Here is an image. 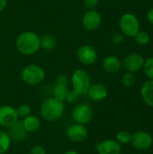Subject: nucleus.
<instances>
[{
    "label": "nucleus",
    "instance_id": "1",
    "mask_svg": "<svg viewBox=\"0 0 153 154\" xmlns=\"http://www.w3.org/2000/svg\"><path fill=\"white\" fill-rule=\"evenodd\" d=\"M65 111V105L57 98L49 97L42 101L40 106V114L47 122H55L60 119Z\"/></svg>",
    "mask_w": 153,
    "mask_h": 154
},
{
    "label": "nucleus",
    "instance_id": "2",
    "mask_svg": "<svg viewBox=\"0 0 153 154\" xmlns=\"http://www.w3.org/2000/svg\"><path fill=\"white\" fill-rule=\"evenodd\" d=\"M15 45L20 53L32 55L41 48V38L33 32H23L18 35Z\"/></svg>",
    "mask_w": 153,
    "mask_h": 154
},
{
    "label": "nucleus",
    "instance_id": "3",
    "mask_svg": "<svg viewBox=\"0 0 153 154\" xmlns=\"http://www.w3.org/2000/svg\"><path fill=\"white\" fill-rule=\"evenodd\" d=\"M73 90L79 96H86L91 86V79L88 73L82 69H76L71 77Z\"/></svg>",
    "mask_w": 153,
    "mask_h": 154
},
{
    "label": "nucleus",
    "instance_id": "4",
    "mask_svg": "<svg viewBox=\"0 0 153 154\" xmlns=\"http://www.w3.org/2000/svg\"><path fill=\"white\" fill-rule=\"evenodd\" d=\"M45 78V72L43 69L36 64H31L26 67L22 71V79L24 83L35 86L41 84Z\"/></svg>",
    "mask_w": 153,
    "mask_h": 154
},
{
    "label": "nucleus",
    "instance_id": "5",
    "mask_svg": "<svg viewBox=\"0 0 153 154\" xmlns=\"http://www.w3.org/2000/svg\"><path fill=\"white\" fill-rule=\"evenodd\" d=\"M119 25L123 34L127 37H134L140 31L139 21L137 17L131 13L124 14L121 17Z\"/></svg>",
    "mask_w": 153,
    "mask_h": 154
},
{
    "label": "nucleus",
    "instance_id": "6",
    "mask_svg": "<svg viewBox=\"0 0 153 154\" xmlns=\"http://www.w3.org/2000/svg\"><path fill=\"white\" fill-rule=\"evenodd\" d=\"M93 116H94L93 108L89 105L85 103L76 106L71 113V116L75 121V123L83 125L89 124L93 118Z\"/></svg>",
    "mask_w": 153,
    "mask_h": 154
},
{
    "label": "nucleus",
    "instance_id": "7",
    "mask_svg": "<svg viewBox=\"0 0 153 154\" xmlns=\"http://www.w3.org/2000/svg\"><path fill=\"white\" fill-rule=\"evenodd\" d=\"M131 143L133 147L138 151H146L151 147L153 139L151 135L147 132L139 131L132 134Z\"/></svg>",
    "mask_w": 153,
    "mask_h": 154
},
{
    "label": "nucleus",
    "instance_id": "8",
    "mask_svg": "<svg viewBox=\"0 0 153 154\" xmlns=\"http://www.w3.org/2000/svg\"><path fill=\"white\" fill-rule=\"evenodd\" d=\"M88 135V131L87 127L83 125L73 124L70 125L66 130L67 138L73 143H81L87 139Z\"/></svg>",
    "mask_w": 153,
    "mask_h": 154
},
{
    "label": "nucleus",
    "instance_id": "9",
    "mask_svg": "<svg viewBox=\"0 0 153 154\" xmlns=\"http://www.w3.org/2000/svg\"><path fill=\"white\" fill-rule=\"evenodd\" d=\"M18 120L19 118L14 107L8 105L0 106V126L7 128Z\"/></svg>",
    "mask_w": 153,
    "mask_h": 154
},
{
    "label": "nucleus",
    "instance_id": "10",
    "mask_svg": "<svg viewBox=\"0 0 153 154\" xmlns=\"http://www.w3.org/2000/svg\"><path fill=\"white\" fill-rule=\"evenodd\" d=\"M102 17L99 12L95 9L88 10L85 13L82 18V23L87 31H96L101 24Z\"/></svg>",
    "mask_w": 153,
    "mask_h": 154
},
{
    "label": "nucleus",
    "instance_id": "11",
    "mask_svg": "<svg viewBox=\"0 0 153 154\" xmlns=\"http://www.w3.org/2000/svg\"><path fill=\"white\" fill-rule=\"evenodd\" d=\"M78 60L84 65H93L97 60V52L91 45L81 46L77 52Z\"/></svg>",
    "mask_w": 153,
    "mask_h": 154
},
{
    "label": "nucleus",
    "instance_id": "12",
    "mask_svg": "<svg viewBox=\"0 0 153 154\" xmlns=\"http://www.w3.org/2000/svg\"><path fill=\"white\" fill-rule=\"evenodd\" d=\"M96 150L98 154H121V144L113 139H106L96 145Z\"/></svg>",
    "mask_w": 153,
    "mask_h": 154
},
{
    "label": "nucleus",
    "instance_id": "13",
    "mask_svg": "<svg viewBox=\"0 0 153 154\" xmlns=\"http://www.w3.org/2000/svg\"><path fill=\"white\" fill-rule=\"evenodd\" d=\"M144 63V59L138 53H131L127 55L123 61L124 68L130 72H136L140 70Z\"/></svg>",
    "mask_w": 153,
    "mask_h": 154
},
{
    "label": "nucleus",
    "instance_id": "14",
    "mask_svg": "<svg viewBox=\"0 0 153 154\" xmlns=\"http://www.w3.org/2000/svg\"><path fill=\"white\" fill-rule=\"evenodd\" d=\"M87 95L89 97L91 100L99 102L106 98L108 95V90H107V88L104 84L95 83L90 86Z\"/></svg>",
    "mask_w": 153,
    "mask_h": 154
},
{
    "label": "nucleus",
    "instance_id": "15",
    "mask_svg": "<svg viewBox=\"0 0 153 154\" xmlns=\"http://www.w3.org/2000/svg\"><path fill=\"white\" fill-rule=\"evenodd\" d=\"M12 141L15 142H21L25 139L27 135V132L25 131L22 121H16L14 124L7 127V132H6Z\"/></svg>",
    "mask_w": 153,
    "mask_h": 154
},
{
    "label": "nucleus",
    "instance_id": "16",
    "mask_svg": "<svg viewBox=\"0 0 153 154\" xmlns=\"http://www.w3.org/2000/svg\"><path fill=\"white\" fill-rule=\"evenodd\" d=\"M23 125L27 134H32L37 132L41 127V120L38 116L30 115L23 119Z\"/></svg>",
    "mask_w": 153,
    "mask_h": 154
},
{
    "label": "nucleus",
    "instance_id": "17",
    "mask_svg": "<svg viewBox=\"0 0 153 154\" xmlns=\"http://www.w3.org/2000/svg\"><path fill=\"white\" fill-rule=\"evenodd\" d=\"M103 67L105 70L109 73H116L120 70L122 67V63L116 56L110 55L104 59Z\"/></svg>",
    "mask_w": 153,
    "mask_h": 154
},
{
    "label": "nucleus",
    "instance_id": "18",
    "mask_svg": "<svg viewBox=\"0 0 153 154\" xmlns=\"http://www.w3.org/2000/svg\"><path fill=\"white\" fill-rule=\"evenodd\" d=\"M141 95L144 103L153 107V79L147 80L142 85Z\"/></svg>",
    "mask_w": 153,
    "mask_h": 154
},
{
    "label": "nucleus",
    "instance_id": "19",
    "mask_svg": "<svg viewBox=\"0 0 153 154\" xmlns=\"http://www.w3.org/2000/svg\"><path fill=\"white\" fill-rule=\"evenodd\" d=\"M69 91V90L68 88V84L59 83V82H55V85H54L53 89H52L54 97L60 101H62V102L66 101V97H67Z\"/></svg>",
    "mask_w": 153,
    "mask_h": 154
},
{
    "label": "nucleus",
    "instance_id": "20",
    "mask_svg": "<svg viewBox=\"0 0 153 154\" xmlns=\"http://www.w3.org/2000/svg\"><path fill=\"white\" fill-rule=\"evenodd\" d=\"M41 38V48L46 51L52 50L56 46V38L52 34H44Z\"/></svg>",
    "mask_w": 153,
    "mask_h": 154
},
{
    "label": "nucleus",
    "instance_id": "21",
    "mask_svg": "<svg viewBox=\"0 0 153 154\" xmlns=\"http://www.w3.org/2000/svg\"><path fill=\"white\" fill-rule=\"evenodd\" d=\"M12 140L6 132L0 130V154H5L11 146Z\"/></svg>",
    "mask_w": 153,
    "mask_h": 154
},
{
    "label": "nucleus",
    "instance_id": "22",
    "mask_svg": "<svg viewBox=\"0 0 153 154\" xmlns=\"http://www.w3.org/2000/svg\"><path fill=\"white\" fill-rule=\"evenodd\" d=\"M131 139H132V134L128 131L123 130L120 131L117 134H116V141L120 143V144H127L131 143Z\"/></svg>",
    "mask_w": 153,
    "mask_h": 154
},
{
    "label": "nucleus",
    "instance_id": "23",
    "mask_svg": "<svg viewBox=\"0 0 153 154\" xmlns=\"http://www.w3.org/2000/svg\"><path fill=\"white\" fill-rule=\"evenodd\" d=\"M122 81H123V84L125 87L130 88V87H133L135 84V82H136V77H135V75H134L133 72L127 71V72H125L123 75Z\"/></svg>",
    "mask_w": 153,
    "mask_h": 154
},
{
    "label": "nucleus",
    "instance_id": "24",
    "mask_svg": "<svg viewBox=\"0 0 153 154\" xmlns=\"http://www.w3.org/2000/svg\"><path fill=\"white\" fill-rule=\"evenodd\" d=\"M134 37H135L136 42L139 45H146L150 42V35L146 32H143V31H139Z\"/></svg>",
    "mask_w": 153,
    "mask_h": 154
},
{
    "label": "nucleus",
    "instance_id": "25",
    "mask_svg": "<svg viewBox=\"0 0 153 154\" xmlns=\"http://www.w3.org/2000/svg\"><path fill=\"white\" fill-rule=\"evenodd\" d=\"M143 71L144 74L151 79H153V58H149L143 63Z\"/></svg>",
    "mask_w": 153,
    "mask_h": 154
},
{
    "label": "nucleus",
    "instance_id": "26",
    "mask_svg": "<svg viewBox=\"0 0 153 154\" xmlns=\"http://www.w3.org/2000/svg\"><path fill=\"white\" fill-rule=\"evenodd\" d=\"M16 113H17V116H18V118H25L26 116H30L31 113H32V109L30 107V106L26 105V104H23V105H21L19 106L17 108H16Z\"/></svg>",
    "mask_w": 153,
    "mask_h": 154
},
{
    "label": "nucleus",
    "instance_id": "27",
    "mask_svg": "<svg viewBox=\"0 0 153 154\" xmlns=\"http://www.w3.org/2000/svg\"><path fill=\"white\" fill-rule=\"evenodd\" d=\"M79 95L75 91V90H69L68 95H67V97H66V101L68 103H70V104H74L76 103L78 98H79Z\"/></svg>",
    "mask_w": 153,
    "mask_h": 154
},
{
    "label": "nucleus",
    "instance_id": "28",
    "mask_svg": "<svg viewBox=\"0 0 153 154\" xmlns=\"http://www.w3.org/2000/svg\"><path fill=\"white\" fill-rule=\"evenodd\" d=\"M30 154H47V152L41 145H34L31 148Z\"/></svg>",
    "mask_w": 153,
    "mask_h": 154
},
{
    "label": "nucleus",
    "instance_id": "29",
    "mask_svg": "<svg viewBox=\"0 0 153 154\" xmlns=\"http://www.w3.org/2000/svg\"><path fill=\"white\" fill-rule=\"evenodd\" d=\"M98 1L99 0H83V4L87 9L91 10L96 7V5H98Z\"/></svg>",
    "mask_w": 153,
    "mask_h": 154
},
{
    "label": "nucleus",
    "instance_id": "30",
    "mask_svg": "<svg viewBox=\"0 0 153 154\" xmlns=\"http://www.w3.org/2000/svg\"><path fill=\"white\" fill-rule=\"evenodd\" d=\"M124 42V34L121 33H116L113 36V42L116 45L121 44Z\"/></svg>",
    "mask_w": 153,
    "mask_h": 154
},
{
    "label": "nucleus",
    "instance_id": "31",
    "mask_svg": "<svg viewBox=\"0 0 153 154\" xmlns=\"http://www.w3.org/2000/svg\"><path fill=\"white\" fill-rule=\"evenodd\" d=\"M68 77L65 76V75H59L56 79V82H59V83H64V84H68Z\"/></svg>",
    "mask_w": 153,
    "mask_h": 154
},
{
    "label": "nucleus",
    "instance_id": "32",
    "mask_svg": "<svg viewBox=\"0 0 153 154\" xmlns=\"http://www.w3.org/2000/svg\"><path fill=\"white\" fill-rule=\"evenodd\" d=\"M147 19H148V21H149L150 23L153 24V8H151L148 12V14H147Z\"/></svg>",
    "mask_w": 153,
    "mask_h": 154
},
{
    "label": "nucleus",
    "instance_id": "33",
    "mask_svg": "<svg viewBox=\"0 0 153 154\" xmlns=\"http://www.w3.org/2000/svg\"><path fill=\"white\" fill-rule=\"evenodd\" d=\"M8 0H0V12H2L7 5Z\"/></svg>",
    "mask_w": 153,
    "mask_h": 154
},
{
    "label": "nucleus",
    "instance_id": "34",
    "mask_svg": "<svg viewBox=\"0 0 153 154\" xmlns=\"http://www.w3.org/2000/svg\"><path fill=\"white\" fill-rule=\"evenodd\" d=\"M63 154H79L78 152H76V151H72V150H70V151H67V152H65Z\"/></svg>",
    "mask_w": 153,
    "mask_h": 154
}]
</instances>
